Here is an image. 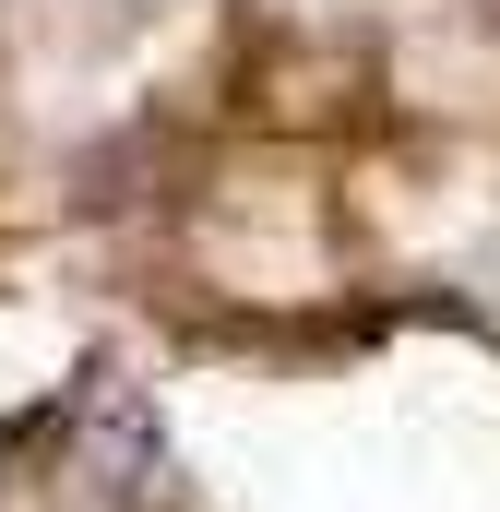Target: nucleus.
<instances>
[{"mask_svg": "<svg viewBox=\"0 0 500 512\" xmlns=\"http://www.w3.org/2000/svg\"><path fill=\"white\" fill-rule=\"evenodd\" d=\"M453 12H465V24H477V36H500V0H453Z\"/></svg>", "mask_w": 500, "mask_h": 512, "instance_id": "f257e3e1", "label": "nucleus"}]
</instances>
